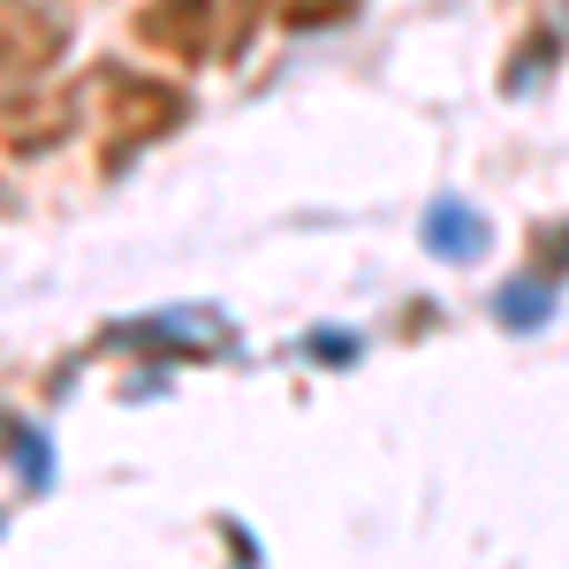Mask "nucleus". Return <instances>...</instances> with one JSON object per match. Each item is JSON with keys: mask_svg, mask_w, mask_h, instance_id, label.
I'll use <instances>...</instances> for the list:
<instances>
[{"mask_svg": "<svg viewBox=\"0 0 569 569\" xmlns=\"http://www.w3.org/2000/svg\"><path fill=\"white\" fill-rule=\"evenodd\" d=\"M77 122V107H69V91H0V144H16V152H46L53 137H69Z\"/></svg>", "mask_w": 569, "mask_h": 569, "instance_id": "nucleus-3", "label": "nucleus"}, {"mask_svg": "<svg viewBox=\"0 0 569 569\" xmlns=\"http://www.w3.org/2000/svg\"><path fill=\"white\" fill-rule=\"evenodd\" d=\"M433 236H440V243H471V220H463V213H440Z\"/></svg>", "mask_w": 569, "mask_h": 569, "instance_id": "nucleus-8", "label": "nucleus"}, {"mask_svg": "<svg viewBox=\"0 0 569 569\" xmlns=\"http://www.w3.org/2000/svg\"><path fill=\"white\" fill-rule=\"evenodd\" d=\"M137 39L160 46L168 61H206L213 53V0H144V16H137Z\"/></svg>", "mask_w": 569, "mask_h": 569, "instance_id": "nucleus-2", "label": "nucleus"}, {"mask_svg": "<svg viewBox=\"0 0 569 569\" xmlns=\"http://www.w3.org/2000/svg\"><path fill=\"white\" fill-rule=\"evenodd\" d=\"M259 16H273V0H236V23H228V39H220V53L236 61L243 46H251V31H259Z\"/></svg>", "mask_w": 569, "mask_h": 569, "instance_id": "nucleus-6", "label": "nucleus"}, {"mask_svg": "<svg viewBox=\"0 0 569 569\" xmlns=\"http://www.w3.org/2000/svg\"><path fill=\"white\" fill-rule=\"evenodd\" d=\"M569 266V220L562 228H539V273H562Z\"/></svg>", "mask_w": 569, "mask_h": 569, "instance_id": "nucleus-7", "label": "nucleus"}, {"mask_svg": "<svg viewBox=\"0 0 569 569\" xmlns=\"http://www.w3.org/2000/svg\"><path fill=\"white\" fill-rule=\"evenodd\" d=\"M342 16H357V0H281L289 31H319V23H342Z\"/></svg>", "mask_w": 569, "mask_h": 569, "instance_id": "nucleus-5", "label": "nucleus"}, {"mask_svg": "<svg viewBox=\"0 0 569 569\" xmlns=\"http://www.w3.org/2000/svg\"><path fill=\"white\" fill-rule=\"evenodd\" d=\"M190 114V99L176 84H160V77H107V122L114 137H130V144H152V137H168Z\"/></svg>", "mask_w": 569, "mask_h": 569, "instance_id": "nucleus-1", "label": "nucleus"}, {"mask_svg": "<svg viewBox=\"0 0 569 569\" xmlns=\"http://www.w3.org/2000/svg\"><path fill=\"white\" fill-rule=\"evenodd\" d=\"M531 311H539V289H517V297H509V319H517V327H531Z\"/></svg>", "mask_w": 569, "mask_h": 569, "instance_id": "nucleus-9", "label": "nucleus"}, {"mask_svg": "<svg viewBox=\"0 0 569 569\" xmlns=\"http://www.w3.org/2000/svg\"><path fill=\"white\" fill-rule=\"evenodd\" d=\"M0 8H8V0H0Z\"/></svg>", "mask_w": 569, "mask_h": 569, "instance_id": "nucleus-10", "label": "nucleus"}, {"mask_svg": "<svg viewBox=\"0 0 569 569\" xmlns=\"http://www.w3.org/2000/svg\"><path fill=\"white\" fill-rule=\"evenodd\" d=\"M61 53V23L53 16H23V8H0V77H46Z\"/></svg>", "mask_w": 569, "mask_h": 569, "instance_id": "nucleus-4", "label": "nucleus"}]
</instances>
